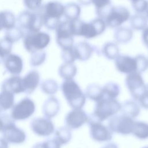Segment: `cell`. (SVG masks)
I'll return each mask as SVG.
<instances>
[{"label":"cell","instance_id":"12","mask_svg":"<svg viewBox=\"0 0 148 148\" xmlns=\"http://www.w3.org/2000/svg\"><path fill=\"white\" fill-rule=\"evenodd\" d=\"M125 84L134 100H138L146 88L141 73L138 72L128 74L125 79Z\"/></svg>","mask_w":148,"mask_h":148},{"label":"cell","instance_id":"30","mask_svg":"<svg viewBox=\"0 0 148 148\" xmlns=\"http://www.w3.org/2000/svg\"><path fill=\"white\" fill-rule=\"evenodd\" d=\"M132 134L139 139L148 138V123L141 121H135Z\"/></svg>","mask_w":148,"mask_h":148},{"label":"cell","instance_id":"43","mask_svg":"<svg viewBox=\"0 0 148 148\" xmlns=\"http://www.w3.org/2000/svg\"><path fill=\"white\" fill-rule=\"evenodd\" d=\"M138 101H139V105L142 108L145 109H148V88L147 86L145 92L142 94Z\"/></svg>","mask_w":148,"mask_h":148},{"label":"cell","instance_id":"33","mask_svg":"<svg viewBox=\"0 0 148 148\" xmlns=\"http://www.w3.org/2000/svg\"><path fill=\"white\" fill-rule=\"evenodd\" d=\"M103 97L116 99L120 92V87L114 82H109L102 87Z\"/></svg>","mask_w":148,"mask_h":148},{"label":"cell","instance_id":"10","mask_svg":"<svg viewBox=\"0 0 148 148\" xmlns=\"http://www.w3.org/2000/svg\"><path fill=\"white\" fill-rule=\"evenodd\" d=\"M17 21L19 27L27 32L39 31L43 25L42 19L40 13H33L28 10L23 11L19 14Z\"/></svg>","mask_w":148,"mask_h":148},{"label":"cell","instance_id":"18","mask_svg":"<svg viewBox=\"0 0 148 148\" xmlns=\"http://www.w3.org/2000/svg\"><path fill=\"white\" fill-rule=\"evenodd\" d=\"M24 93L31 94L35 91L40 83V74L36 70L29 71L22 77Z\"/></svg>","mask_w":148,"mask_h":148},{"label":"cell","instance_id":"17","mask_svg":"<svg viewBox=\"0 0 148 148\" xmlns=\"http://www.w3.org/2000/svg\"><path fill=\"white\" fill-rule=\"evenodd\" d=\"M5 71L12 75H19L23 70V61L20 56L16 54H10L3 62Z\"/></svg>","mask_w":148,"mask_h":148},{"label":"cell","instance_id":"53","mask_svg":"<svg viewBox=\"0 0 148 148\" xmlns=\"http://www.w3.org/2000/svg\"><path fill=\"white\" fill-rule=\"evenodd\" d=\"M1 110H0V113H1Z\"/></svg>","mask_w":148,"mask_h":148},{"label":"cell","instance_id":"25","mask_svg":"<svg viewBox=\"0 0 148 148\" xmlns=\"http://www.w3.org/2000/svg\"><path fill=\"white\" fill-rule=\"evenodd\" d=\"M14 105V94L5 90L0 92V110L6 111L12 108Z\"/></svg>","mask_w":148,"mask_h":148},{"label":"cell","instance_id":"47","mask_svg":"<svg viewBox=\"0 0 148 148\" xmlns=\"http://www.w3.org/2000/svg\"><path fill=\"white\" fill-rule=\"evenodd\" d=\"M3 28V22H2V20L1 18V16L0 15V31L2 30Z\"/></svg>","mask_w":148,"mask_h":148},{"label":"cell","instance_id":"51","mask_svg":"<svg viewBox=\"0 0 148 148\" xmlns=\"http://www.w3.org/2000/svg\"><path fill=\"white\" fill-rule=\"evenodd\" d=\"M147 88H148V85H147Z\"/></svg>","mask_w":148,"mask_h":148},{"label":"cell","instance_id":"37","mask_svg":"<svg viewBox=\"0 0 148 148\" xmlns=\"http://www.w3.org/2000/svg\"><path fill=\"white\" fill-rule=\"evenodd\" d=\"M83 5L87 6L92 4L95 7V12H98L111 4L110 0H78Z\"/></svg>","mask_w":148,"mask_h":148},{"label":"cell","instance_id":"49","mask_svg":"<svg viewBox=\"0 0 148 148\" xmlns=\"http://www.w3.org/2000/svg\"><path fill=\"white\" fill-rule=\"evenodd\" d=\"M142 148H148V146H145V147H143Z\"/></svg>","mask_w":148,"mask_h":148},{"label":"cell","instance_id":"9","mask_svg":"<svg viewBox=\"0 0 148 148\" xmlns=\"http://www.w3.org/2000/svg\"><path fill=\"white\" fill-rule=\"evenodd\" d=\"M35 109L34 101L29 97H24L13 105L10 116L14 121H24L31 117Z\"/></svg>","mask_w":148,"mask_h":148},{"label":"cell","instance_id":"21","mask_svg":"<svg viewBox=\"0 0 148 148\" xmlns=\"http://www.w3.org/2000/svg\"><path fill=\"white\" fill-rule=\"evenodd\" d=\"M60 109V103L58 99L51 95L43 103L42 113L45 117L49 119L54 117L57 115Z\"/></svg>","mask_w":148,"mask_h":148},{"label":"cell","instance_id":"31","mask_svg":"<svg viewBox=\"0 0 148 148\" xmlns=\"http://www.w3.org/2000/svg\"><path fill=\"white\" fill-rule=\"evenodd\" d=\"M130 25L132 29L135 30H143L147 27V18L142 14H136L130 18Z\"/></svg>","mask_w":148,"mask_h":148},{"label":"cell","instance_id":"36","mask_svg":"<svg viewBox=\"0 0 148 148\" xmlns=\"http://www.w3.org/2000/svg\"><path fill=\"white\" fill-rule=\"evenodd\" d=\"M46 53L45 51L39 50L31 53L29 64L31 66L36 67L42 65L46 60Z\"/></svg>","mask_w":148,"mask_h":148},{"label":"cell","instance_id":"45","mask_svg":"<svg viewBox=\"0 0 148 148\" xmlns=\"http://www.w3.org/2000/svg\"><path fill=\"white\" fill-rule=\"evenodd\" d=\"M101 148H119V147L116 143L114 142H110L105 145Z\"/></svg>","mask_w":148,"mask_h":148},{"label":"cell","instance_id":"28","mask_svg":"<svg viewBox=\"0 0 148 148\" xmlns=\"http://www.w3.org/2000/svg\"><path fill=\"white\" fill-rule=\"evenodd\" d=\"M133 36L132 31L126 27H118L114 32V38L119 43H127L129 42Z\"/></svg>","mask_w":148,"mask_h":148},{"label":"cell","instance_id":"52","mask_svg":"<svg viewBox=\"0 0 148 148\" xmlns=\"http://www.w3.org/2000/svg\"><path fill=\"white\" fill-rule=\"evenodd\" d=\"M1 61H0V64H1Z\"/></svg>","mask_w":148,"mask_h":148},{"label":"cell","instance_id":"48","mask_svg":"<svg viewBox=\"0 0 148 148\" xmlns=\"http://www.w3.org/2000/svg\"><path fill=\"white\" fill-rule=\"evenodd\" d=\"M145 13H146V17H147V18H148V4H147V9H146V10Z\"/></svg>","mask_w":148,"mask_h":148},{"label":"cell","instance_id":"19","mask_svg":"<svg viewBox=\"0 0 148 148\" xmlns=\"http://www.w3.org/2000/svg\"><path fill=\"white\" fill-rule=\"evenodd\" d=\"M1 90L9 91L14 94L24 93L22 77L19 75H12L3 80Z\"/></svg>","mask_w":148,"mask_h":148},{"label":"cell","instance_id":"16","mask_svg":"<svg viewBox=\"0 0 148 148\" xmlns=\"http://www.w3.org/2000/svg\"><path fill=\"white\" fill-rule=\"evenodd\" d=\"M114 64L117 71L121 73L128 75L134 72L138 73L136 56L119 54L114 60Z\"/></svg>","mask_w":148,"mask_h":148},{"label":"cell","instance_id":"11","mask_svg":"<svg viewBox=\"0 0 148 148\" xmlns=\"http://www.w3.org/2000/svg\"><path fill=\"white\" fill-rule=\"evenodd\" d=\"M134 123V119L121 113L111 117L108 127L112 132L126 135L132 134Z\"/></svg>","mask_w":148,"mask_h":148},{"label":"cell","instance_id":"29","mask_svg":"<svg viewBox=\"0 0 148 148\" xmlns=\"http://www.w3.org/2000/svg\"><path fill=\"white\" fill-rule=\"evenodd\" d=\"M103 56L108 60H115L120 54L119 48L116 43L108 42L104 44L101 50Z\"/></svg>","mask_w":148,"mask_h":148},{"label":"cell","instance_id":"2","mask_svg":"<svg viewBox=\"0 0 148 148\" xmlns=\"http://www.w3.org/2000/svg\"><path fill=\"white\" fill-rule=\"evenodd\" d=\"M96 13L110 28H118L130 18V12L127 8L111 4Z\"/></svg>","mask_w":148,"mask_h":148},{"label":"cell","instance_id":"15","mask_svg":"<svg viewBox=\"0 0 148 148\" xmlns=\"http://www.w3.org/2000/svg\"><path fill=\"white\" fill-rule=\"evenodd\" d=\"M89 116L82 109H72L65 117V126L71 130H76L82 127L88 123Z\"/></svg>","mask_w":148,"mask_h":148},{"label":"cell","instance_id":"24","mask_svg":"<svg viewBox=\"0 0 148 148\" xmlns=\"http://www.w3.org/2000/svg\"><path fill=\"white\" fill-rule=\"evenodd\" d=\"M84 94L87 98L95 102L103 97L102 87L95 83H92L87 86Z\"/></svg>","mask_w":148,"mask_h":148},{"label":"cell","instance_id":"23","mask_svg":"<svg viewBox=\"0 0 148 148\" xmlns=\"http://www.w3.org/2000/svg\"><path fill=\"white\" fill-rule=\"evenodd\" d=\"M77 68L74 63L64 62L58 68V73L59 76L64 79L71 80L73 79L77 74Z\"/></svg>","mask_w":148,"mask_h":148},{"label":"cell","instance_id":"26","mask_svg":"<svg viewBox=\"0 0 148 148\" xmlns=\"http://www.w3.org/2000/svg\"><path fill=\"white\" fill-rule=\"evenodd\" d=\"M81 14L80 6L75 3L71 2L64 6V16L66 20L79 19Z\"/></svg>","mask_w":148,"mask_h":148},{"label":"cell","instance_id":"6","mask_svg":"<svg viewBox=\"0 0 148 148\" xmlns=\"http://www.w3.org/2000/svg\"><path fill=\"white\" fill-rule=\"evenodd\" d=\"M4 126L2 130V138L8 143L19 145L24 143L27 138L25 131L18 127L9 115L5 114Z\"/></svg>","mask_w":148,"mask_h":148},{"label":"cell","instance_id":"3","mask_svg":"<svg viewBox=\"0 0 148 148\" xmlns=\"http://www.w3.org/2000/svg\"><path fill=\"white\" fill-rule=\"evenodd\" d=\"M60 88L68 105L72 109H82L86 102V97L79 85L73 80H65Z\"/></svg>","mask_w":148,"mask_h":148},{"label":"cell","instance_id":"7","mask_svg":"<svg viewBox=\"0 0 148 148\" xmlns=\"http://www.w3.org/2000/svg\"><path fill=\"white\" fill-rule=\"evenodd\" d=\"M50 41V35L45 32H27L23 36L24 47L31 54L43 50L48 46Z\"/></svg>","mask_w":148,"mask_h":148},{"label":"cell","instance_id":"32","mask_svg":"<svg viewBox=\"0 0 148 148\" xmlns=\"http://www.w3.org/2000/svg\"><path fill=\"white\" fill-rule=\"evenodd\" d=\"M41 91L46 95H53L58 90L57 82L52 79H48L43 80L40 84Z\"/></svg>","mask_w":148,"mask_h":148},{"label":"cell","instance_id":"41","mask_svg":"<svg viewBox=\"0 0 148 148\" xmlns=\"http://www.w3.org/2000/svg\"><path fill=\"white\" fill-rule=\"evenodd\" d=\"M61 58L64 62L74 63L76 61V58L73 50V46L70 49L62 50Z\"/></svg>","mask_w":148,"mask_h":148},{"label":"cell","instance_id":"13","mask_svg":"<svg viewBox=\"0 0 148 148\" xmlns=\"http://www.w3.org/2000/svg\"><path fill=\"white\" fill-rule=\"evenodd\" d=\"M87 123L90 127V136L94 140L105 142L110 141L112 139L113 132L102 122L88 119Z\"/></svg>","mask_w":148,"mask_h":148},{"label":"cell","instance_id":"5","mask_svg":"<svg viewBox=\"0 0 148 148\" xmlns=\"http://www.w3.org/2000/svg\"><path fill=\"white\" fill-rule=\"evenodd\" d=\"M121 104L116 99L103 97L96 102L93 113L89 119L102 122L116 115L121 109Z\"/></svg>","mask_w":148,"mask_h":148},{"label":"cell","instance_id":"50","mask_svg":"<svg viewBox=\"0 0 148 148\" xmlns=\"http://www.w3.org/2000/svg\"><path fill=\"white\" fill-rule=\"evenodd\" d=\"M130 1H131V2H132V1H136V0H130Z\"/></svg>","mask_w":148,"mask_h":148},{"label":"cell","instance_id":"8","mask_svg":"<svg viewBox=\"0 0 148 148\" xmlns=\"http://www.w3.org/2000/svg\"><path fill=\"white\" fill-rule=\"evenodd\" d=\"M55 30L57 43L62 50L70 49L74 45L75 35L71 21H61Z\"/></svg>","mask_w":148,"mask_h":148},{"label":"cell","instance_id":"46","mask_svg":"<svg viewBox=\"0 0 148 148\" xmlns=\"http://www.w3.org/2000/svg\"><path fill=\"white\" fill-rule=\"evenodd\" d=\"M4 123H5V117H4V114H2L0 116V132H1L3 129V127L4 126Z\"/></svg>","mask_w":148,"mask_h":148},{"label":"cell","instance_id":"35","mask_svg":"<svg viewBox=\"0 0 148 148\" xmlns=\"http://www.w3.org/2000/svg\"><path fill=\"white\" fill-rule=\"evenodd\" d=\"M0 15L2 20L3 28L8 29L15 26L16 18L12 12L9 10H3L0 12Z\"/></svg>","mask_w":148,"mask_h":148},{"label":"cell","instance_id":"44","mask_svg":"<svg viewBox=\"0 0 148 148\" xmlns=\"http://www.w3.org/2000/svg\"><path fill=\"white\" fill-rule=\"evenodd\" d=\"M142 39L144 45L148 48V27H146L142 32Z\"/></svg>","mask_w":148,"mask_h":148},{"label":"cell","instance_id":"40","mask_svg":"<svg viewBox=\"0 0 148 148\" xmlns=\"http://www.w3.org/2000/svg\"><path fill=\"white\" fill-rule=\"evenodd\" d=\"M148 1L146 0H136L132 2V5L135 11L138 14H142L146 12Z\"/></svg>","mask_w":148,"mask_h":148},{"label":"cell","instance_id":"14","mask_svg":"<svg viewBox=\"0 0 148 148\" xmlns=\"http://www.w3.org/2000/svg\"><path fill=\"white\" fill-rule=\"evenodd\" d=\"M30 128L35 134L42 137L49 136L55 131L54 125L51 119L46 117L34 118L30 122Z\"/></svg>","mask_w":148,"mask_h":148},{"label":"cell","instance_id":"38","mask_svg":"<svg viewBox=\"0 0 148 148\" xmlns=\"http://www.w3.org/2000/svg\"><path fill=\"white\" fill-rule=\"evenodd\" d=\"M12 45L13 43L5 37L0 39V58L3 61L6 56L10 54Z\"/></svg>","mask_w":148,"mask_h":148},{"label":"cell","instance_id":"42","mask_svg":"<svg viewBox=\"0 0 148 148\" xmlns=\"http://www.w3.org/2000/svg\"><path fill=\"white\" fill-rule=\"evenodd\" d=\"M42 0H23L24 6L28 9L35 10L39 9Z\"/></svg>","mask_w":148,"mask_h":148},{"label":"cell","instance_id":"27","mask_svg":"<svg viewBox=\"0 0 148 148\" xmlns=\"http://www.w3.org/2000/svg\"><path fill=\"white\" fill-rule=\"evenodd\" d=\"M54 138L61 145L67 144L72 138L71 130L66 126L61 127L54 132Z\"/></svg>","mask_w":148,"mask_h":148},{"label":"cell","instance_id":"34","mask_svg":"<svg viewBox=\"0 0 148 148\" xmlns=\"http://www.w3.org/2000/svg\"><path fill=\"white\" fill-rule=\"evenodd\" d=\"M24 36V32L20 27L14 26L6 29L5 38L12 42L13 43L17 42Z\"/></svg>","mask_w":148,"mask_h":148},{"label":"cell","instance_id":"20","mask_svg":"<svg viewBox=\"0 0 148 148\" xmlns=\"http://www.w3.org/2000/svg\"><path fill=\"white\" fill-rule=\"evenodd\" d=\"M73 50L76 60L85 61L88 60L94 52L92 46L87 42L82 41L73 46Z\"/></svg>","mask_w":148,"mask_h":148},{"label":"cell","instance_id":"4","mask_svg":"<svg viewBox=\"0 0 148 148\" xmlns=\"http://www.w3.org/2000/svg\"><path fill=\"white\" fill-rule=\"evenodd\" d=\"M64 6L60 2L53 1L46 3L39 12L44 25L49 30H55L64 16Z\"/></svg>","mask_w":148,"mask_h":148},{"label":"cell","instance_id":"1","mask_svg":"<svg viewBox=\"0 0 148 148\" xmlns=\"http://www.w3.org/2000/svg\"><path fill=\"white\" fill-rule=\"evenodd\" d=\"M70 21L72 22L75 36H82L86 39L94 38L101 35L106 27L105 21L99 17L89 22H84L79 18Z\"/></svg>","mask_w":148,"mask_h":148},{"label":"cell","instance_id":"39","mask_svg":"<svg viewBox=\"0 0 148 148\" xmlns=\"http://www.w3.org/2000/svg\"><path fill=\"white\" fill-rule=\"evenodd\" d=\"M61 145L54 138L35 143L32 148H61Z\"/></svg>","mask_w":148,"mask_h":148},{"label":"cell","instance_id":"22","mask_svg":"<svg viewBox=\"0 0 148 148\" xmlns=\"http://www.w3.org/2000/svg\"><path fill=\"white\" fill-rule=\"evenodd\" d=\"M120 112L121 114L134 119L139 116L140 110L139 106L134 100H128L121 104Z\"/></svg>","mask_w":148,"mask_h":148}]
</instances>
